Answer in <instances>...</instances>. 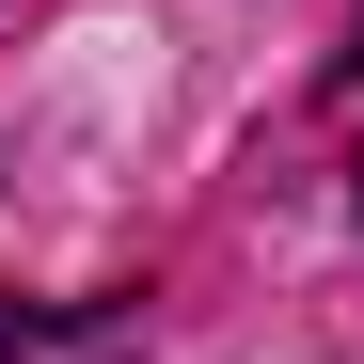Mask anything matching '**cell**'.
<instances>
[{
  "mask_svg": "<svg viewBox=\"0 0 364 364\" xmlns=\"http://www.w3.org/2000/svg\"><path fill=\"white\" fill-rule=\"evenodd\" d=\"M333 80H364V32H348V48H333Z\"/></svg>",
  "mask_w": 364,
  "mask_h": 364,
  "instance_id": "6da1fadb",
  "label": "cell"
}]
</instances>
